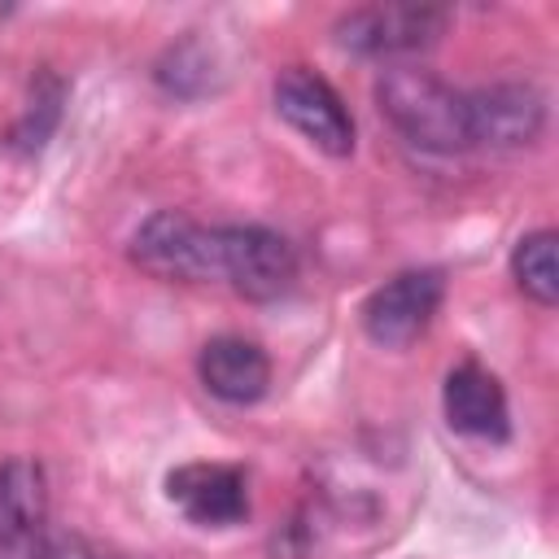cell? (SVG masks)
Here are the masks:
<instances>
[{"mask_svg": "<svg viewBox=\"0 0 559 559\" xmlns=\"http://www.w3.org/2000/svg\"><path fill=\"white\" fill-rule=\"evenodd\" d=\"M376 105L415 148H428V153H467V148H476L472 96L450 87L432 70H419V66L380 70Z\"/></svg>", "mask_w": 559, "mask_h": 559, "instance_id": "6da1fadb", "label": "cell"}, {"mask_svg": "<svg viewBox=\"0 0 559 559\" xmlns=\"http://www.w3.org/2000/svg\"><path fill=\"white\" fill-rule=\"evenodd\" d=\"M0 559H92L74 533L48 524V480L31 459L0 463Z\"/></svg>", "mask_w": 559, "mask_h": 559, "instance_id": "7a4b0ae2", "label": "cell"}, {"mask_svg": "<svg viewBox=\"0 0 559 559\" xmlns=\"http://www.w3.org/2000/svg\"><path fill=\"white\" fill-rule=\"evenodd\" d=\"M131 262L170 284L218 280V227H201L179 210H157L131 236Z\"/></svg>", "mask_w": 559, "mask_h": 559, "instance_id": "3957f363", "label": "cell"}, {"mask_svg": "<svg viewBox=\"0 0 559 559\" xmlns=\"http://www.w3.org/2000/svg\"><path fill=\"white\" fill-rule=\"evenodd\" d=\"M218 280L249 301H275L297 280V249L258 223L218 227Z\"/></svg>", "mask_w": 559, "mask_h": 559, "instance_id": "277c9868", "label": "cell"}, {"mask_svg": "<svg viewBox=\"0 0 559 559\" xmlns=\"http://www.w3.org/2000/svg\"><path fill=\"white\" fill-rule=\"evenodd\" d=\"M445 22L437 4H362L336 22V44L358 57H411L437 44Z\"/></svg>", "mask_w": 559, "mask_h": 559, "instance_id": "5b68a950", "label": "cell"}, {"mask_svg": "<svg viewBox=\"0 0 559 559\" xmlns=\"http://www.w3.org/2000/svg\"><path fill=\"white\" fill-rule=\"evenodd\" d=\"M275 109L319 153H328V157L354 153V114L345 109V100L336 96V87L323 74H314L306 66H288L275 79Z\"/></svg>", "mask_w": 559, "mask_h": 559, "instance_id": "8992f818", "label": "cell"}, {"mask_svg": "<svg viewBox=\"0 0 559 559\" xmlns=\"http://www.w3.org/2000/svg\"><path fill=\"white\" fill-rule=\"evenodd\" d=\"M445 293L441 271H402L362 301V328L376 345H411L437 314Z\"/></svg>", "mask_w": 559, "mask_h": 559, "instance_id": "52a82bcc", "label": "cell"}, {"mask_svg": "<svg viewBox=\"0 0 559 559\" xmlns=\"http://www.w3.org/2000/svg\"><path fill=\"white\" fill-rule=\"evenodd\" d=\"M170 502L201 528H227L249 515V485L227 463H183L166 476Z\"/></svg>", "mask_w": 559, "mask_h": 559, "instance_id": "ba28073f", "label": "cell"}, {"mask_svg": "<svg viewBox=\"0 0 559 559\" xmlns=\"http://www.w3.org/2000/svg\"><path fill=\"white\" fill-rule=\"evenodd\" d=\"M467 96L476 148H524L546 127V96L533 83H489Z\"/></svg>", "mask_w": 559, "mask_h": 559, "instance_id": "9c48e42d", "label": "cell"}, {"mask_svg": "<svg viewBox=\"0 0 559 559\" xmlns=\"http://www.w3.org/2000/svg\"><path fill=\"white\" fill-rule=\"evenodd\" d=\"M441 406L454 432L463 437H480V441H507L511 432V411H507V393L498 384L493 371H485L480 362H459L445 376L441 389Z\"/></svg>", "mask_w": 559, "mask_h": 559, "instance_id": "30bf717a", "label": "cell"}, {"mask_svg": "<svg viewBox=\"0 0 559 559\" xmlns=\"http://www.w3.org/2000/svg\"><path fill=\"white\" fill-rule=\"evenodd\" d=\"M197 376H201V384H205L218 402H227V406H249V402H258V397L266 393V384H271V362H266V354H262L253 341H245V336H214V341H205L201 354H197Z\"/></svg>", "mask_w": 559, "mask_h": 559, "instance_id": "8fae6325", "label": "cell"}, {"mask_svg": "<svg viewBox=\"0 0 559 559\" xmlns=\"http://www.w3.org/2000/svg\"><path fill=\"white\" fill-rule=\"evenodd\" d=\"M511 275L520 284V293L528 301H537L542 310H550L559 301V271H555V231H528L515 240L511 249Z\"/></svg>", "mask_w": 559, "mask_h": 559, "instance_id": "7c38bea8", "label": "cell"}, {"mask_svg": "<svg viewBox=\"0 0 559 559\" xmlns=\"http://www.w3.org/2000/svg\"><path fill=\"white\" fill-rule=\"evenodd\" d=\"M57 114H61V83L44 74L39 87H35V96H31V109H26L22 127L13 131V140H17L22 148H39V144L48 140V131L57 127Z\"/></svg>", "mask_w": 559, "mask_h": 559, "instance_id": "4fadbf2b", "label": "cell"}]
</instances>
